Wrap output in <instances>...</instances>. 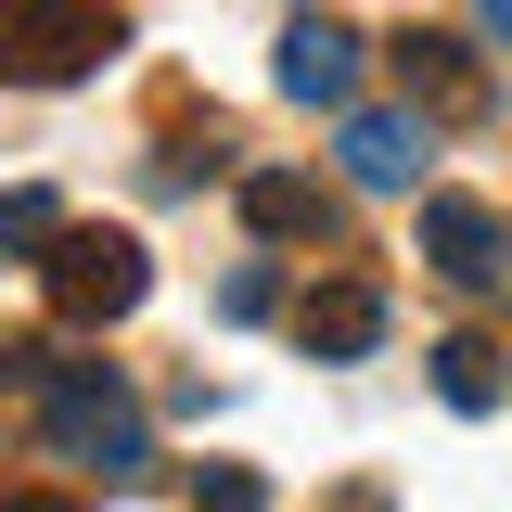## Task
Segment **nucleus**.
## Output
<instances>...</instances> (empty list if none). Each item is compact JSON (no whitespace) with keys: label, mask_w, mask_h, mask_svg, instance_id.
<instances>
[{"label":"nucleus","mask_w":512,"mask_h":512,"mask_svg":"<svg viewBox=\"0 0 512 512\" xmlns=\"http://www.w3.org/2000/svg\"><path fill=\"white\" fill-rule=\"evenodd\" d=\"M500 346H487V333H448V346H436V397H448V410H500Z\"/></svg>","instance_id":"obj_10"},{"label":"nucleus","mask_w":512,"mask_h":512,"mask_svg":"<svg viewBox=\"0 0 512 512\" xmlns=\"http://www.w3.org/2000/svg\"><path fill=\"white\" fill-rule=\"evenodd\" d=\"M52 231H64V205H52L39 180H26V192H0V256H39Z\"/></svg>","instance_id":"obj_11"},{"label":"nucleus","mask_w":512,"mask_h":512,"mask_svg":"<svg viewBox=\"0 0 512 512\" xmlns=\"http://www.w3.org/2000/svg\"><path fill=\"white\" fill-rule=\"evenodd\" d=\"M39 282H52V308L90 333V320H128L154 295V256H141V231H52V244H39Z\"/></svg>","instance_id":"obj_3"},{"label":"nucleus","mask_w":512,"mask_h":512,"mask_svg":"<svg viewBox=\"0 0 512 512\" xmlns=\"http://www.w3.org/2000/svg\"><path fill=\"white\" fill-rule=\"evenodd\" d=\"M0 512H77V500H52V487H0Z\"/></svg>","instance_id":"obj_15"},{"label":"nucleus","mask_w":512,"mask_h":512,"mask_svg":"<svg viewBox=\"0 0 512 512\" xmlns=\"http://www.w3.org/2000/svg\"><path fill=\"white\" fill-rule=\"evenodd\" d=\"M474 39H487V52L512 64V0H487V13H474Z\"/></svg>","instance_id":"obj_14"},{"label":"nucleus","mask_w":512,"mask_h":512,"mask_svg":"<svg viewBox=\"0 0 512 512\" xmlns=\"http://www.w3.org/2000/svg\"><path fill=\"white\" fill-rule=\"evenodd\" d=\"M295 346H308V359H372L384 346V282H359V269L320 282L308 308H295Z\"/></svg>","instance_id":"obj_8"},{"label":"nucleus","mask_w":512,"mask_h":512,"mask_svg":"<svg viewBox=\"0 0 512 512\" xmlns=\"http://www.w3.org/2000/svg\"><path fill=\"white\" fill-rule=\"evenodd\" d=\"M384 64H397L410 116H448V128L487 116V64H474V39H448V26H397V39H384Z\"/></svg>","instance_id":"obj_5"},{"label":"nucleus","mask_w":512,"mask_h":512,"mask_svg":"<svg viewBox=\"0 0 512 512\" xmlns=\"http://www.w3.org/2000/svg\"><path fill=\"white\" fill-rule=\"evenodd\" d=\"M423 256H436L448 295H512V218L487 192H436L423 205Z\"/></svg>","instance_id":"obj_4"},{"label":"nucleus","mask_w":512,"mask_h":512,"mask_svg":"<svg viewBox=\"0 0 512 512\" xmlns=\"http://www.w3.org/2000/svg\"><path fill=\"white\" fill-rule=\"evenodd\" d=\"M244 231L256 244H320V231H333V192L295 180V167H256L244 180Z\"/></svg>","instance_id":"obj_9"},{"label":"nucleus","mask_w":512,"mask_h":512,"mask_svg":"<svg viewBox=\"0 0 512 512\" xmlns=\"http://www.w3.org/2000/svg\"><path fill=\"white\" fill-rule=\"evenodd\" d=\"M218 308H231V320H269V308H282V269H231Z\"/></svg>","instance_id":"obj_13"},{"label":"nucleus","mask_w":512,"mask_h":512,"mask_svg":"<svg viewBox=\"0 0 512 512\" xmlns=\"http://www.w3.org/2000/svg\"><path fill=\"white\" fill-rule=\"evenodd\" d=\"M103 52H128V26L103 0H0V77L26 90H77Z\"/></svg>","instance_id":"obj_2"},{"label":"nucleus","mask_w":512,"mask_h":512,"mask_svg":"<svg viewBox=\"0 0 512 512\" xmlns=\"http://www.w3.org/2000/svg\"><path fill=\"white\" fill-rule=\"evenodd\" d=\"M256 500H269V487H256L244 461H218V474H192V512H256Z\"/></svg>","instance_id":"obj_12"},{"label":"nucleus","mask_w":512,"mask_h":512,"mask_svg":"<svg viewBox=\"0 0 512 512\" xmlns=\"http://www.w3.org/2000/svg\"><path fill=\"white\" fill-rule=\"evenodd\" d=\"M39 448L103 474V487H141L154 474V436H141V397H128L103 359H52L39 372Z\"/></svg>","instance_id":"obj_1"},{"label":"nucleus","mask_w":512,"mask_h":512,"mask_svg":"<svg viewBox=\"0 0 512 512\" xmlns=\"http://www.w3.org/2000/svg\"><path fill=\"white\" fill-rule=\"evenodd\" d=\"M359 64H372V39H359V26H333V13H295L269 77H282V103H308V116H346V103H359Z\"/></svg>","instance_id":"obj_6"},{"label":"nucleus","mask_w":512,"mask_h":512,"mask_svg":"<svg viewBox=\"0 0 512 512\" xmlns=\"http://www.w3.org/2000/svg\"><path fill=\"white\" fill-rule=\"evenodd\" d=\"M333 154H346V180H359V192H410V180H423V154H436V128H423V116H384V103H346Z\"/></svg>","instance_id":"obj_7"}]
</instances>
